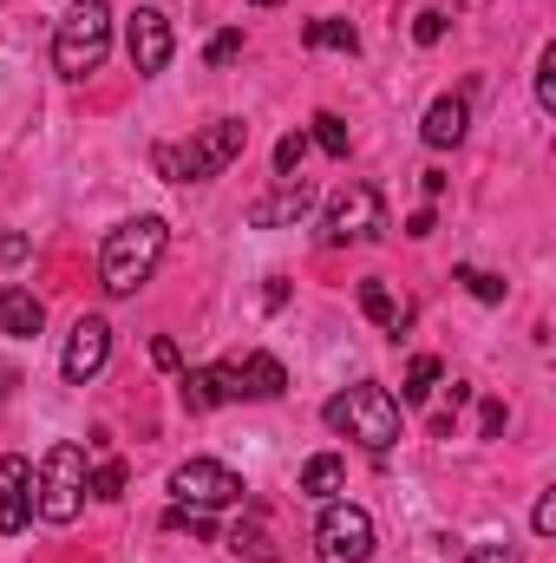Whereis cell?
<instances>
[{
    "label": "cell",
    "instance_id": "14",
    "mask_svg": "<svg viewBox=\"0 0 556 563\" xmlns=\"http://www.w3.org/2000/svg\"><path fill=\"white\" fill-rule=\"evenodd\" d=\"M288 394V374H281V361L269 347H256L243 367H236V400H281Z\"/></svg>",
    "mask_w": 556,
    "mask_h": 563
},
{
    "label": "cell",
    "instance_id": "1",
    "mask_svg": "<svg viewBox=\"0 0 556 563\" xmlns=\"http://www.w3.org/2000/svg\"><path fill=\"white\" fill-rule=\"evenodd\" d=\"M164 250H170V223H164V217H132V223H119V230L105 236V250H99V282H105V295H138L144 282L157 276Z\"/></svg>",
    "mask_w": 556,
    "mask_h": 563
},
{
    "label": "cell",
    "instance_id": "31",
    "mask_svg": "<svg viewBox=\"0 0 556 563\" xmlns=\"http://www.w3.org/2000/svg\"><path fill=\"white\" fill-rule=\"evenodd\" d=\"M151 361H157L164 374H177V367H184V354H177V341H164V334L151 341Z\"/></svg>",
    "mask_w": 556,
    "mask_h": 563
},
{
    "label": "cell",
    "instance_id": "11",
    "mask_svg": "<svg viewBox=\"0 0 556 563\" xmlns=\"http://www.w3.org/2000/svg\"><path fill=\"white\" fill-rule=\"evenodd\" d=\"M33 525V465L0 459V538H20Z\"/></svg>",
    "mask_w": 556,
    "mask_h": 563
},
{
    "label": "cell",
    "instance_id": "4",
    "mask_svg": "<svg viewBox=\"0 0 556 563\" xmlns=\"http://www.w3.org/2000/svg\"><path fill=\"white\" fill-rule=\"evenodd\" d=\"M105 53H112V7H105V0H79V7H66L59 26H53V66H59V79H86V73H99Z\"/></svg>",
    "mask_w": 556,
    "mask_h": 563
},
{
    "label": "cell",
    "instance_id": "22",
    "mask_svg": "<svg viewBox=\"0 0 556 563\" xmlns=\"http://www.w3.org/2000/svg\"><path fill=\"white\" fill-rule=\"evenodd\" d=\"M308 144H321L327 157H347V119H341V112H314V132H308Z\"/></svg>",
    "mask_w": 556,
    "mask_h": 563
},
{
    "label": "cell",
    "instance_id": "19",
    "mask_svg": "<svg viewBox=\"0 0 556 563\" xmlns=\"http://www.w3.org/2000/svg\"><path fill=\"white\" fill-rule=\"evenodd\" d=\"M230 551H236V558H249V563H281L276 538H269V525H263V511H249V518L230 531Z\"/></svg>",
    "mask_w": 556,
    "mask_h": 563
},
{
    "label": "cell",
    "instance_id": "26",
    "mask_svg": "<svg viewBox=\"0 0 556 563\" xmlns=\"http://www.w3.org/2000/svg\"><path fill=\"white\" fill-rule=\"evenodd\" d=\"M301 157H308V132H288V139L276 144V170H281V177H294V170H301Z\"/></svg>",
    "mask_w": 556,
    "mask_h": 563
},
{
    "label": "cell",
    "instance_id": "17",
    "mask_svg": "<svg viewBox=\"0 0 556 563\" xmlns=\"http://www.w3.org/2000/svg\"><path fill=\"white\" fill-rule=\"evenodd\" d=\"M360 314H367L380 334H407V321H413V308H407L387 282H360Z\"/></svg>",
    "mask_w": 556,
    "mask_h": 563
},
{
    "label": "cell",
    "instance_id": "35",
    "mask_svg": "<svg viewBox=\"0 0 556 563\" xmlns=\"http://www.w3.org/2000/svg\"><path fill=\"white\" fill-rule=\"evenodd\" d=\"M249 7H281V0H249Z\"/></svg>",
    "mask_w": 556,
    "mask_h": 563
},
{
    "label": "cell",
    "instance_id": "10",
    "mask_svg": "<svg viewBox=\"0 0 556 563\" xmlns=\"http://www.w3.org/2000/svg\"><path fill=\"white\" fill-rule=\"evenodd\" d=\"M125 46H132V66H138V79H157V73L170 66L177 40H170V20H164V7H138V13H132V26H125Z\"/></svg>",
    "mask_w": 556,
    "mask_h": 563
},
{
    "label": "cell",
    "instance_id": "6",
    "mask_svg": "<svg viewBox=\"0 0 556 563\" xmlns=\"http://www.w3.org/2000/svg\"><path fill=\"white\" fill-rule=\"evenodd\" d=\"M321 236H327L334 250H341V243H374V236H387V197H380L374 184H347V190L327 203Z\"/></svg>",
    "mask_w": 556,
    "mask_h": 563
},
{
    "label": "cell",
    "instance_id": "9",
    "mask_svg": "<svg viewBox=\"0 0 556 563\" xmlns=\"http://www.w3.org/2000/svg\"><path fill=\"white\" fill-rule=\"evenodd\" d=\"M105 361H112V321H105V314H79V321H73V334H66L59 374H66L73 387H86V380H99V374H105Z\"/></svg>",
    "mask_w": 556,
    "mask_h": 563
},
{
    "label": "cell",
    "instance_id": "5",
    "mask_svg": "<svg viewBox=\"0 0 556 563\" xmlns=\"http://www.w3.org/2000/svg\"><path fill=\"white\" fill-rule=\"evenodd\" d=\"M86 445H73V439H59L46 459H40V478H33V511L46 518V525H73L79 511H86Z\"/></svg>",
    "mask_w": 556,
    "mask_h": 563
},
{
    "label": "cell",
    "instance_id": "8",
    "mask_svg": "<svg viewBox=\"0 0 556 563\" xmlns=\"http://www.w3.org/2000/svg\"><path fill=\"white\" fill-rule=\"evenodd\" d=\"M170 498L190 505V511H223V505L243 498V478H236L223 459H184V465L170 472Z\"/></svg>",
    "mask_w": 556,
    "mask_h": 563
},
{
    "label": "cell",
    "instance_id": "16",
    "mask_svg": "<svg viewBox=\"0 0 556 563\" xmlns=\"http://www.w3.org/2000/svg\"><path fill=\"white\" fill-rule=\"evenodd\" d=\"M308 203H314V190H308V184H294V177H281L276 197L249 203V223H256V230H276V223H294V217H301Z\"/></svg>",
    "mask_w": 556,
    "mask_h": 563
},
{
    "label": "cell",
    "instance_id": "13",
    "mask_svg": "<svg viewBox=\"0 0 556 563\" xmlns=\"http://www.w3.org/2000/svg\"><path fill=\"white\" fill-rule=\"evenodd\" d=\"M40 328H46V301H40L33 288L7 282V288H0V334H13V341H33Z\"/></svg>",
    "mask_w": 556,
    "mask_h": 563
},
{
    "label": "cell",
    "instance_id": "20",
    "mask_svg": "<svg viewBox=\"0 0 556 563\" xmlns=\"http://www.w3.org/2000/svg\"><path fill=\"white\" fill-rule=\"evenodd\" d=\"M314 53H360V33H354V20H308V33H301Z\"/></svg>",
    "mask_w": 556,
    "mask_h": 563
},
{
    "label": "cell",
    "instance_id": "32",
    "mask_svg": "<svg viewBox=\"0 0 556 563\" xmlns=\"http://www.w3.org/2000/svg\"><path fill=\"white\" fill-rule=\"evenodd\" d=\"M465 563H524V558H518L511 544H478V551H471Z\"/></svg>",
    "mask_w": 556,
    "mask_h": 563
},
{
    "label": "cell",
    "instance_id": "3",
    "mask_svg": "<svg viewBox=\"0 0 556 563\" xmlns=\"http://www.w3.org/2000/svg\"><path fill=\"white\" fill-rule=\"evenodd\" d=\"M321 420L334 426L341 439H354V445H367V452H387V445L400 439V400H393L387 387H374V380H360V387H347V394H334V400L321 407Z\"/></svg>",
    "mask_w": 556,
    "mask_h": 563
},
{
    "label": "cell",
    "instance_id": "30",
    "mask_svg": "<svg viewBox=\"0 0 556 563\" xmlns=\"http://www.w3.org/2000/svg\"><path fill=\"white\" fill-rule=\"evenodd\" d=\"M531 531H537V538H551V531H556V492H544V498H537V511H531Z\"/></svg>",
    "mask_w": 556,
    "mask_h": 563
},
{
    "label": "cell",
    "instance_id": "21",
    "mask_svg": "<svg viewBox=\"0 0 556 563\" xmlns=\"http://www.w3.org/2000/svg\"><path fill=\"white\" fill-rule=\"evenodd\" d=\"M86 492H92L99 505H119V498H125V459H99V465L86 472Z\"/></svg>",
    "mask_w": 556,
    "mask_h": 563
},
{
    "label": "cell",
    "instance_id": "33",
    "mask_svg": "<svg viewBox=\"0 0 556 563\" xmlns=\"http://www.w3.org/2000/svg\"><path fill=\"white\" fill-rule=\"evenodd\" d=\"M432 230H438V217H432V203H425V210H413V217H407V236H419V243H425Z\"/></svg>",
    "mask_w": 556,
    "mask_h": 563
},
{
    "label": "cell",
    "instance_id": "7",
    "mask_svg": "<svg viewBox=\"0 0 556 563\" xmlns=\"http://www.w3.org/2000/svg\"><path fill=\"white\" fill-rule=\"evenodd\" d=\"M314 558L321 563H367L374 558V518L360 505H334L327 498V511L314 525Z\"/></svg>",
    "mask_w": 556,
    "mask_h": 563
},
{
    "label": "cell",
    "instance_id": "25",
    "mask_svg": "<svg viewBox=\"0 0 556 563\" xmlns=\"http://www.w3.org/2000/svg\"><path fill=\"white\" fill-rule=\"evenodd\" d=\"M236 53H243V26H223V33L203 46V59H210V66H230Z\"/></svg>",
    "mask_w": 556,
    "mask_h": 563
},
{
    "label": "cell",
    "instance_id": "24",
    "mask_svg": "<svg viewBox=\"0 0 556 563\" xmlns=\"http://www.w3.org/2000/svg\"><path fill=\"white\" fill-rule=\"evenodd\" d=\"M537 106H544V112H556V46H544V53H537Z\"/></svg>",
    "mask_w": 556,
    "mask_h": 563
},
{
    "label": "cell",
    "instance_id": "29",
    "mask_svg": "<svg viewBox=\"0 0 556 563\" xmlns=\"http://www.w3.org/2000/svg\"><path fill=\"white\" fill-rule=\"evenodd\" d=\"M26 250H33V236H20V230H0V269L26 263Z\"/></svg>",
    "mask_w": 556,
    "mask_h": 563
},
{
    "label": "cell",
    "instance_id": "15",
    "mask_svg": "<svg viewBox=\"0 0 556 563\" xmlns=\"http://www.w3.org/2000/svg\"><path fill=\"white\" fill-rule=\"evenodd\" d=\"M465 119H471V106H465L458 92H445V99H432V106H425V125H419V132H425L432 151H452V144L465 139Z\"/></svg>",
    "mask_w": 556,
    "mask_h": 563
},
{
    "label": "cell",
    "instance_id": "18",
    "mask_svg": "<svg viewBox=\"0 0 556 563\" xmlns=\"http://www.w3.org/2000/svg\"><path fill=\"white\" fill-rule=\"evenodd\" d=\"M341 485H347V465H341V452H314V459L301 465V492H308V498H321V505H327Z\"/></svg>",
    "mask_w": 556,
    "mask_h": 563
},
{
    "label": "cell",
    "instance_id": "12",
    "mask_svg": "<svg viewBox=\"0 0 556 563\" xmlns=\"http://www.w3.org/2000/svg\"><path fill=\"white\" fill-rule=\"evenodd\" d=\"M230 400H236V367H230V361L184 374V407H190V413H216V407H230Z\"/></svg>",
    "mask_w": 556,
    "mask_h": 563
},
{
    "label": "cell",
    "instance_id": "23",
    "mask_svg": "<svg viewBox=\"0 0 556 563\" xmlns=\"http://www.w3.org/2000/svg\"><path fill=\"white\" fill-rule=\"evenodd\" d=\"M432 387H438V361H432V354H413V367H407V387H400V394H407V400H425Z\"/></svg>",
    "mask_w": 556,
    "mask_h": 563
},
{
    "label": "cell",
    "instance_id": "27",
    "mask_svg": "<svg viewBox=\"0 0 556 563\" xmlns=\"http://www.w3.org/2000/svg\"><path fill=\"white\" fill-rule=\"evenodd\" d=\"M458 282H465L478 301H504V276H485V269H458Z\"/></svg>",
    "mask_w": 556,
    "mask_h": 563
},
{
    "label": "cell",
    "instance_id": "34",
    "mask_svg": "<svg viewBox=\"0 0 556 563\" xmlns=\"http://www.w3.org/2000/svg\"><path fill=\"white\" fill-rule=\"evenodd\" d=\"M504 420H511V413H504L498 400H485V439H498V432H504Z\"/></svg>",
    "mask_w": 556,
    "mask_h": 563
},
{
    "label": "cell",
    "instance_id": "28",
    "mask_svg": "<svg viewBox=\"0 0 556 563\" xmlns=\"http://www.w3.org/2000/svg\"><path fill=\"white\" fill-rule=\"evenodd\" d=\"M413 40L419 46H438V40H445V13H438V7H425V13L413 20Z\"/></svg>",
    "mask_w": 556,
    "mask_h": 563
},
{
    "label": "cell",
    "instance_id": "2",
    "mask_svg": "<svg viewBox=\"0 0 556 563\" xmlns=\"http://www.w3.org/2000/svg\"><path fill=\"white\" fill-rule=\"evenodd\" d=\"M243 151H249V125H243V119H216V125L190 132V144H157L151 164H157V177H170V184H210V177H223Z\"/></svg>",
    "mask_w": 556,
    "mask_h": 563
}]
</instances>
